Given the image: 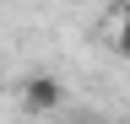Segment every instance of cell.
<instances>
[{
    "mask_svg": "<svg viewBox=\"0 0 130 124\" xmlns=\"http://www.w3.org/2000/svg\"><path fill=\"white\" fill-rule=\"evenodd\" d=\"M114 54L130 59V6H119V33H114Z\"/></svg>",
    "mask_w": 130,
    "mask_h": 124,
    "instance_id": "2",
    "label": "cell"
},
{
    "mask_svg": "<svg viewBox=\"0 0 130 124\" xmlns=\"http://www.w3.org/2000/svg\"><path fill=\"white\" fill-rule=\"evenodd\" d=\"M60 97H65V86L54 81V76H32V81L22 86V108L27 113H54Z\"/></svg>",
    "mask_w": 130,
    "mask_h": 124,
    "instance_id": "1",
    "label": "cell"
},
{
    "mask_svg": "<svg viewBox=\"0 0 130 124\" xmlns=\"http://www.w3.org/2000/svg\"><path fill=\"white\" fill-rule=\"evenodd\" d=\"M0 86H6V76H0Z\"/></svg>",
    "mask_w": 130,
    "mask_h": 124,
    "instance_id": "3",
    "label": "cell"
}]
</instances>
